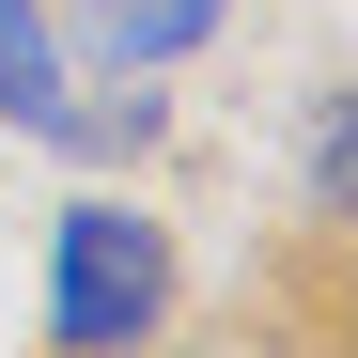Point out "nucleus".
Returning <instances> with one entry per match:
<instances>
[{
  "mask_svg": "<svg viewBox=\"0 0 358 358\" xmlns=\"http://www.w3.org/2000/svg\"><path fill=\"white\" fill-rule=\"evenodd\" d=\"M171 327V234L141 218V203H63L47 218V343L63 358H125V343H156Z\"/></svg>",
  "mask_w": 358,
  "mask_h": 358,
  "instance_id": "f257e3e1",
  "label": "nucleus"
},
{
  "mask_svg": "<svg viewBox=\"0 0 358 358\" xmlns=\"http://www.w3.org/2000/svg\"><path fill=\"white\" fill-rule=\"evenodd\" d=\"M63 16L109 47V63H187V47L234 16V0H63Z\"/></svg>",
  "mask_w": 358,
  "mask_h": 358,
  "instance_id": "f03ea898",
  "label": "nucleus"
},
{
  "mask_svg": "<svg viewBox=\"0 0 358 358\" xmlns=\"http://www.w3.org/2000/svg\"><path fill=\"white\" fill-rule=\"evenodd\" d=\"M0 125H63V31H47V0H0Z\"/></svg>",
  "mask_w": 358,
  "mask_h": 358,
  "instance_id": "7ed1b4c3",
  "label": "nucleus"
},
{
  "mask_svg": "<svg viewBox=\"0 0 358 358\" xmlns=\"http://www.w3.org/2000/svg\"><path fill=\"white\" fill-rule=\"evenodd\" d=\"M47 141H78V156H141L156 141V94H63V125Z\"/></svg>",
  "mask_w": 358,
  "mask_h": 358,
  "instance_id": "20e7f679",
  "label": "nucleus"
},
{
  "mask_svg": "<svg viewBox=\"0 0 358 358\" xmlns=\"http://www.w3.org/2000/svg\"><path fill=\"white\" fill-rule=\"evenodd\" d=\"M312 218H343V78H312Z\"/></svg>",
  "mask_w": 358,
  "mask_h": 358,
  "instance_id": "39448f33",
  "label": "nucleus"
},
{
  "mask_svg": "<svg viewBox=\"0 0 358 358\" xmlns=\"http://www.w3.org/2000/svg\"><path fill=\"white\" fill-rule=\"evenodd\" d=\"M125 358H141V343H125Z\"/></svg>",
  "mask_w": 358,
  "mask_h": 358,
  "instance_id": "423d86ee",
  "label": "nucleus"
}]
</instances>
